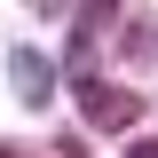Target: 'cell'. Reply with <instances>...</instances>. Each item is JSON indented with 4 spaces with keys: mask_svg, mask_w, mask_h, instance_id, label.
<instances>
[{
    "mask_svg": "<svg viewBox=\"0 0 158 158\" xmlns=\"http://www.w3.org/2000/svg\"><path fill=\"white\" fill-rule=\"evenodd\" d=\"M8 79H16V103H24V111H48V95H56V63L40 56V48H16V56H8Z\"/></svg>",
    "mask_w": 158,
    "mask_h": 158,
    "instance_id": "obj_2",
    "label": "cell"
},
{
    "mask_svg": "<svg viewBox=\"0 0 158 158\" xmlns=\"http://www.w3.org/2000/svg\"><path fill=\"white\" fill-rule=\"evenodd\" d=\"M0 158H16V150H0Z\"/></svg>",
    "mask_w": 158,
    "mask_h": 158,
    "instance_id": "obj_4",
    "label": "cell"
},
{
    "mask_svg": "<svg viewBox=\"0 0 158 158\" xmlns=\"http://www.w3.org/2000/svg\"><path fill=\"white\" fill-rule=\"evenodd\" d=\"M79 111H87V127H103V135H127L142 118V95H127L111 79H79Z\"/></svg>",
    "mask_w": 158,
    "mask_h": 158,
    "instance_id": "obj_1",
    "label": "cell"
},
{
    "mask_svg": "<svg viewBox=\"0 0 158 158\" xmlns=\"http://www.w3.org/2000/svg\"><path fill=\"white\" fill-rule=\"evenodd\" d=\"M127 158H158V142H135V150H127Z\"/></svg>",
    "mask_w": 158,
    "mask_h": 158,
    "instance_id": "obj_3",
    "label": "cell"
}]
</instances>
